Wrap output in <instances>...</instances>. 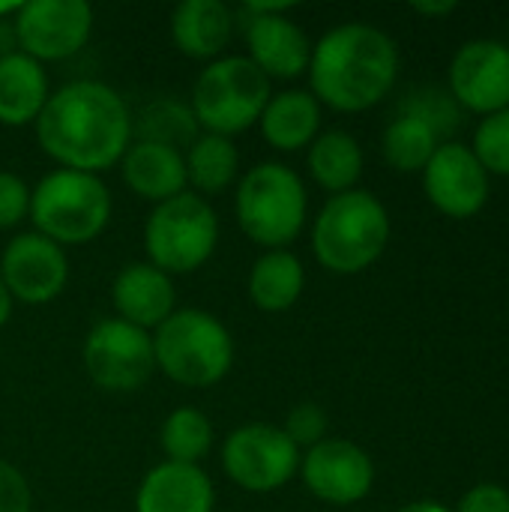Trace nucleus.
<instances>
[{
  "mask_svg": "<svg viewBox=\"0 0 509 512\" xmlns=\"http://www.w3.org/2000/svg\"><path fill=\"white\" fill-rule=\"evenodd\" d=\"M36 141L60 168L99 174L132 144V111L105 81L78 78L54 90L36 117Z\"/></svg>",
  "mask_w": 509,
  "mask_h": 512,
  "instance_id": "obj_1",
  "label": "nucleus"
},
{
  "mask_svg": "<svg viewBox=\"0 0 509 512\" xmlns=\"http://www.w3.org/2000/svg\"><path fill=\"white\" fill-rule=\"evenodd\" d=\"M399 78V48L390 33L366 21L327 30L312 45V96L333 111L357 114L375 108Z\"/></svg>",
  "mask_w": 509,
  "mask_h": 512,
  "instance_id": "obj_2",
  "label": "nucleus"
},
{
  "mask_svg": "<svg viewBox=\"0 0 509 512\" xmlns=\"http://www.w3.org/2000/svg\"><path fill=\"white\" fill-rule=\"evenodd\" d=\"M390 243V213L366 189L330 195L315 216L312 252L318 264L339 276L369 270Z\"/></svg>",
  "mask_w": 509,
  "mask_h": 512,
  "instance_id": "obj_3",
  "label": "nucleus"
},
{
  "mask_svg": "<svg viewBox=\"0 0 509 512\" xmlns=\"http://www.w3.org/2000/svg\"><path fill=\"white\" fill-rule=\"evenodd\" d=\"M153 357L174 384L207 390L231 372L234 339L216 315L174 309L153 333Z\"/></svg>",
  "mask_w": 509,
  "mask_h": 512,
  "instance_id": "obj_4",
  "label": "nucleus"
},
{
  "mask_svg": "<svg viewBox=\"0 0 509 512\" xmlns=\"http://www.w3.org/2000/svg\"><path fill=\"white\" fill-rule=\"evenodd\" d=\"M36 234L57 246H84L96 240L111 219V192L99 174L57 168L30 189Z\"/></svg>",
  "mask_w": 509,
  "mask_h": 512,
  "instance_id": "obj_5",
  "label": "nucleus"
},
{
  "mask_svg": "<svg viewBox=\"0 0 509 512\" xmlns=\"http://www.w3.org/2000/svg\"><path fill=\"white\" fill-rule=\"evenodd\" d=\"M309 195L297 171L282 162L249 168L234 195V216L243 234L267 249H285L306 225Z\"/></svg>",
  "mask_w": 509,
  "mask_h": 512,
  "instance_id": "obj_6",
  "label": "nucleus"
},
{
  "mask_svg": "<svg viewBox=\"0 0 509 512\" xmlns=\"http://www.w3.org/2000/svg\"><path fill=\"white\" fill-rule=\"evenodd\" d=\"M270 78L243 54L210 60L192 87V114L213 135H237L255 126L270 102Z\"/></svg>",
  "mask_w": 509,
  "mask_h": 512,
  "instance_id": "obj_7",
  "label": "nucleus"
},
{
  "mask_svg": "<svg viewBox=\"0 0 509 512\" xmlns=\"http://www.w3.org/2000/svg\"><path fill=\"white\" fill-rule=\"evenodd\" d=\"M219 243V216L195 192H180L153 207L144 222V249L162 273H192L204 267Z\"/></svg>",
  "mask_w": 509,
  "mask_h": 512,
  "instance_id": "obj_8",
  "label": "nucleus"
},
{
  "mask_svg": "<svg viewBox=\"0 0 509 512\" xmlns=\"http://www.w3.org/2000/svg\"><path fill=\"white\" fill-rule=\"evenodd\" d=\"M222 468L228 480L246 492H276L300 471V447L282 426L246 423L225 438Z\"/></svg>",
  "mask_w": 509,
  "mask_h": 512,
  "instance_id": "obj_9",
  "label": "nucleus"
},
{
  "mask_svg": "<svg viewBox=\"0 0 509 512\" xmlns=\"http://www.w3.org/2000/svg\"><path fill=\"white\" fill-rule=\"evenodd\" d=\"M84 369L99 390L132 393L156 369L153 336L120 318H105L84 339Z\"/></svg>",
  "mask_w": 509,
  "mask_h": 512,
  "instance_id": "obj_10",
  "label": "nucleus"
},
{
  "mask_svg": "<svg viewBox=\"0 0 509 512\" xmlns=\"http://www.w3.org/2000/svg\"><path fill=\"white\" fill-rule=\"evenodd\" d=\"M18 51L33 60H66L78 54L93 33V6L87 0H27L15 18Z\"/></svg>",
  "mask_w": 509,
  "mask_h": 512,
  "instance_id": "obj_11",
  "label": "nucleus"
},
{
  "mask_svg": "<svg viewBox=\"0 0 509 512\" xmlns=\"http://www.w3.org/2000/svg\"><path fill=\"white\" fill-rule=\"evenodd\" d=\"M423 189L438 213L450 219H474L489 204L492 177L468 144L441 141L423 168Z\"/></svg>",
  "mask_w": 509,
  "mask_h": 512,
  "instance_id": "obj_12",
  "label": "nucleus"
},
{
  "mask_svg": "<svg viewBox=\"0 0 509 512\" xmlns=\"http://www.w3.org/2000/svg\"><path fill=\"white\" fill-rule=\"evenodd\" d=\"M300 477L318 501L351 507L372 492L375 465L360 444L345 438H324L300 456Z\"/></svg>",
  "mask_w": 509,
  "mask_h": 512,
  "instance_id": "obj_13",
  "label": "nucleus"
},
{
  "mask_svg": "<svg viewBox=\"0 0 509 512\" xmlns=\"http://www.w3.org/2000/svg\"><path fill=\"white\" fill-rule=\"evenodd\" d=\"M450 96L462 111L489 117L509 108V45L498 39H471L450 60Z\"/></svg>",
  "mask_w": 509,
  "mask_h": 512,
  "instance_id": "obj_14",
  "label": "nucleus"
},
{
  "mask_svg": "<svg viewBox=\"0 0 509 512\" xmlns=\"http://www.w3.org/2000/svg\"><path fill=\"white\" fill-rule=\"evenodd\" d=\"M0 279L12 300L39 306L54 300L69 282V261L63 246L36 231L15 234L0 255Z\"/></svg>",
  "mask_w": 509,
  "mask_h": 512,
  "instance_id": "obj_15",
  "label": "nucleus"
},
{
  "mask_svg": "<svg viewBox=\"0 0 509 512\" xmlns=\"http://www.w3.org/2000/svg\"><path fill=\"white\" fill-rule=\"evenodd\" d=\"M240 18H246L249 60L267 78H297L309 72L312 42L297 21L285 12H249L246 6L240 9Z\"/></svg>",
  "mask_w": 509,
  "mask_h": 512,
  "instance_id": "obj_16",
  "label": "nucleus"
},
{
  "mask_svg": "<svg viewBox=\"0 0 509 512\" xmlns=\"http://www.w3.org/2000/svg\"><path fill=\"white\" fill-rule=\"evenodd\" d=\"M216 489L201 465L162 462L138 486L135 512H213Z\"/></svg>",
  "mask_w": 509,
  "mask_h": 512,
  "instance_id": "obj_17",
  "label": "nucleus"
},
{
  "mask_svg": "<svg viewBox=\"0 0 509 512\" xmlns=\"http://www.w3.org/2000/svg\"><path fill=\"white\" fill-rule=\"evenodd\" d=\"M111 303L120 321L141 330H156L174 312L177 294L171 276L159 267L129 264L111 282Z\"/></svg>",
  "mask_w": 509,
  "mask_h": 512,
  "instance_id": "obj_18",
  "label": "nucleus"
},
{
  "mask_svg": "<svg viewBox=\"0 0 509 512\" xmlns=\"http://www.w3.org/2000/svg\"><path fill=\"white\" fill-rule=\"evenodd\" d=\"M123 180L126 186L153 204H162L180 192H186V159L180 150L153 144V141H135L123 153Z\"/></svg>",
  "mask_w": 509,
  "mask_h": 512,
  "instance_id": "obj_19",
  "label": "nucleus"
},
{
  "mask_svg": "<svg viewBox=\"0 0 509 512\" xmlns=\"http://www.w3.org/2000/svg\"><path fill=\"white\" fill-rule=\"evenodd\" d=\"M234 33V12L222 0H183L171 15V36L192 60H216Z\"/></svg>",
  "mask_w": 509,
  "mask_h": 512,
  "instance_id": "obj_20",
  "label": "nucleus"
},
{
  "mask_svg": "<svg viewBox=\"0 0 509 512\" xmlns=\"http://www.w3.org/2000/svg\"><path fill=\"white\" fill-rule=\"evenodd\" d=\"M261 135L270 147L294 153L309 147L318 138L321 129V102L312 96V90H282L273 93L261 120Z\"/></svg>",
  "mask_w": 509,
  "mask_h": 512,
  "instance_id": "obj_21",
  "label": "nucleus"
},
{
  "mask_svg": "<svg viewBox=\"0 0 509 512\" xmlns=\"http://www.w3.org/2000/svg\"><path fill=\"white\" fill-rule=\"evenodd\" d=\"M48 75L39 60L12 51L0 57V123L27 126L36 123L48 102Z\"/></svg>",
  "mask_w": 509,
  "mask_h": 512,
  "instance_id": "obj_22",
  "label": "nucleus"
},
{
  "mask_svg": "<svg viewBox=\"0 0 509 512\" xmlns=\"http://www.w3.org/2000/svg\"><path fill=\"white\" fill-rule=\"evenodd\" d=\"M306 165L321 189H327L330 195H342L357 189V180L363 174V147L351 132L330 129L309 144Z\"/></svg>",
  "mask_w": 509,
  "mask_h": 512,
  "instance_id": "obj_23",
  "label": "nucleus"
},
{
  "mask_svg": "<svg viewBox=\"0 0 509 512\" xmlns=\"http://www.w3.org/2000/svg\"><path fill=\"white\" fill-rule=\"evenodd\" d=\"M306 288V270L288 249H267L249 273V297L261 312L291 309Z\"/></svg>",
  "mask_w": 509,
  "mask_h": 512,
  "instance_id": "obj_24",
  "label": "nucleus"
},
{
  "mask_svg": "<svg viewBox=\"0 0 509 512\" xmlns=\"http://www.w3.org/2000/svg\"><path fill=\"white\" fill-rule=\"evenodd\" d=\"M183 159H186V180L204 195H216V192L228 189L240 171L237 144L231 138L213 135V132H201Z\"/></svg>",
  "mask_w": 509,
  "mask_h": 512,
  "instance_id": "obj_25",
  "label": "nucleus"
},
{
  "mask_svg": "<svg viewBox=\"0 0 509 512\" xmlns=\"http://www.w3.org/2000/svg\"><path fill=\"white\" fill-rule=\"evenodd\" d=\"M132 135H138V141H153V144H165V147H192V141L201 135L198 132V120L192 114V105H183L177 99H153L138 120L132 117Z\"/></svg>",
  "mask_w": 509,
  "mask_h": 512,
  "instance_id": "obj_26",
  "label": "nucleus"
},
{
  "mask_svg": "<svg viewBox=\"0 0 509 512\" xmlns=\"http://www.w3.org/2000/svg\"><path fill=\"white\" fill-rule=\"evenodd\" d=\"M438 147H441V138L435 135V129H429L423 120L405 117V114H396V120L384 129V138H381L387 165L402 174L423 171Z\"/></svg>",
  "mask_w": 509,
  "mask_h": 512,
  "instance_id": "obj_27",
  "label": "nucleus"
},
{
  "mask_svg": "<svg viewBox=\"0 0 509 512\" xmlns=\"http://www.w3.org/2000/svg\"><path fill=\"white\" fill-rule=\"evenodd\" d=\"M162 450L165 462H180V465H198L207 459L213 450V423L198 411V408H177L165 417L162 423Z\"/></svg>",
  "mask_w": 509,
  "mask_h": 512,
  "instance_id": "obj_28",
  "label": "nucleus"
},
{
  "mask_svg": "<svg viewBox=\"0 0 509 512\" xmlns=\"http://www.w3.org/2000/svg\"><path fill=\"white\" fill-rule=\"evenodd\" d=\"M399 114L405 117H417L423 120L429 129H435L438 138L456 132L459 120H462V108L456 105V99L450 96L447 87H417L408 90L399 102Z\"/></svg>",
  "mask_w": 509,
  "mask_h": 512,
  "instance_id": "obj_29",
  "label": "nucleus"
},
{
  "mask_svg": "<svg viewBox=\"0 0 509 512\" xmlns=\"http://www.w3.org/2000/svg\"><path fill=\"white\" fill-rule=\"evenodd\" d=\"M471 150L489 177H509V108L480 120Z\"/></svg>",
  "mask_w": 509,
  "mask_h": 512,
  "instance_id": "obj_30",
  "label": "nucleus"
},
{
  "mask_svg": "<svg viewBox=\"0 0 509 512\" xmlns=\"http://www.w3.org/2000/svg\"><path fill=\"white\" fill-rule=\"evenodd\" d=\"M327 429H330V417L315 402H300L297 408H291V414L285 417V426H282V432L297 447H306V450L321 444L327 438Z\"/></svg>",
  "mask_w": 509,
  "mask_h": 512,
  "instance_id": "obj_31",
  "label": "nucleus"
},
{
  "mask_svg": "<svg viewBox=\"0 0 509 512\" xmlns=\"http://www.w3.org/2000/svg\"><path fill=\"white\" fill-rule=\"evenodd\" d=\"M27 213H30L27 183L12 171H0V231L15 228L18 222L27 219Z\"/></svg>",
  "mask_w": 509,
  "mask_h": 512,
  "instance_id": "obj_32",
  "label": "nucleus"
},
{
  "mask_svg": "<svg viewBox=\"0 0 509 512\" xmlns=\"http://www.w3.org/2000/svg\"><path fill=\"white\" fill-rule=\"evenodd\" d=\"M33 510V492L27 477L0 459V512H30Z\"/></svg>",
  "mask_w": 509,
  "mask_h": 512,
  "instance_id": "obj_33",
  "label": "nucleus"
},
{
  "mask_svg": "<svg viewBox=\"0 0 509 512\" xmlns=\"http://www.w3.org/2000/svg\"><path fill=\"white\" fill-rule=\"evenodd\" d=\"M456 512H509V489L498 483H477L459 498Z\"/></svg>",
  "mask_w": 509,
  "mask_h": 512,
  "instance_id": "obj_34",
  "label": "nucleus"
},
{
  "mask_svg": "<svg viewBox=\"0 0 509 512\" xmlns=\"http://www.w3.org/2000/svg\"><path fill=\"white\" fill-rule=\"evenodd\" d=\"M417 15H423V18H447V15H453L456 9H459V3H453V0H441V3H414L411 6Z\"/></svg>",
  "mask_w": 509,
  "mask_h": 512,
  "instance_id": "obj_35",
  "label": "nucleus"
},
{
  "mask_svg": "<svg viewBox=\"0 0 509 512\" xmlns=\"http://www.w3.org/2000/svg\"><path fill=\"white\" fill-rule=\"evenodd\" d=\"M15 15H0V57L18 51V39H15V24H12Z\"/></svg>",
  "mask_w": 509,
  "mask_h": 512,
  "instance_id": "obj_36",
  "label": "nucleus"
},
{
  "mask_svg": "<svg viewBox=\"0 0 509 512\" xmlns=\"http://www.w3.org/2000/svg\"><path fill=\"white\" fill-rule=\"evenodd\" d=\"M399 512H453V510H450V507H444L441 501L426 498V501H411V504H405Z\"/></svg>",
  "mask_w": 509,
  "mask_h": 512,
  "instance_id": "obj_37",
  "label": "nucleus"
},
{
  "mask_svg": "<svg viewBox=\"0 0 509 512\" xmlns=\"http://www.w3.org/2000/svg\"><path fill=\"white\" fill-rule=\"evenodd\" d=\"M9 315H12V294L6 291V285L0 279V327L9 321Z\"/></svg>",
  "mask_w": 509,
  "mask_h": 512,
  "instance_id": "obj_38",
  "label": "nucleus"
}]
</instances>
